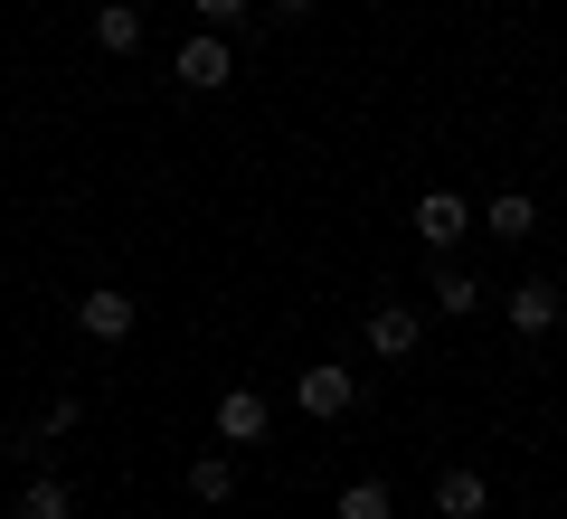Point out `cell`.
Listing matches in <instances>:
<instances>
[{
	"label": "cell",
	"mask_w": 567,
	"mask_h": 519,
	"mask_svg": "<svg viewBox=\"0 0 567 519\" xmlns=\"http://www.w3.org/2000/svg\"><path fill=\"white\" fill-rule=\"evenodd\" d=\"M265 425H275V406H265L256 387H227V397H218V444L246 454V444H265Z\"/></svg>",
	"instance_id": "8992f818"
},
{
	"label": "cell",
	"mask_w": 567,
	"mask_h": 519,
	"mask_svg": "<svg viewBox=\"0 0 567 519\" xmlns=\"http://www.w3.org/2000/svg\"><path fill=\"white\" fill-rule=\"evenodd\" d=\"M189 500H208V510L237 500V454H199V463H189Z\"/></svg>",
	"instance_id": "30bf717a"
},
{
	"label": "cell",
	"mask_w": 567,
	"mask_h": 519,
	"mask_svg": "<svg viewBox=\"0 0 567 519\" xmlns=\"http://www.w3.org/2000/svg\"><path fill=\"white\" fill-rule=\"evenodd\" d=\"M331 519H398V491H388V481H350Z\"/></svg>",
	"instance_id": "5bb4252c"
},
{
	"label": "cell",
	"mask_w": 567,
	"mask_h": 519,
	"mask_svg": "<svg viewBox=\"0 0 567 519\" xmlns=\"http://www.w3.org/2000/svg\"><path fill=\"white\" fill-rule=\"evenodd\" d=\"M369 350H379V360H416V350H425V321L406 312V302H379V312H369Z\"/></svg>",
	"instance_id": "52a82bcc"
},
{
	"label": "cell",
	"mask_w": 567,
	"mask_h": 519,
	"mask_svg": "<svg viewBox=\"0 0 567 519\" xmlns=\"http://www.w3.org/2000/svg\"><path fill=\"white\" fill-rule=\"evenodd\" d=\"M502 312H511V331H520V340H548V331H558V312H567V302H558V283H548V274H529L520 293L502 302Z\"/></svg>",
	"instance_id": "5b68a950"
},
{
	"label": "cell",
	"mask_w": 567,
	"mask_h": 519,
	"mask_svg": "<svg viewBox=\"0 0 567 519\" xmlns=\"http://www.w3.org/2000/svg\"><path fill=\"white\" fill-rule=\"evenodd\" d=\"M483 227H492V237H511V246H520V237H529V227H539V208H529V199H520V189H502V199H492V208H483Z\"/></svg>",
	"instance_id": "4fadbf2b"
},
{
	"label": "cell",
	"mask_w": 567,
	"mask_h": 519,
	"mask_svg": "<svg viewBox=\"0 0 567 519\" xmlns=\"http://www.w3.org/2000/svg\"><path fill=\"white\" fill-rule=\"evenodd\" d=\"M265 10H275V20H312V0H265Z\"/></svg>",
	"instance_id": "e0dca14e"
},
{
	"label": "cell",
	"mask_w": 567,
	"mask_h": 519,
	"mask_svg": "<svg viewBox=\"0 0 567 519\" xmlns=\"http://www.w3.org/2000/svg\"><path fill=\"white\" fill-rule=\"evenodd\" d=\"M95 48H104V58H133V48H142V10H133V0H104V10H95Z\"/></svg>",
	"instance_id": "9c48e42d"
},
{
	"label": "cell",
	"mask_w": 567,
	"mask_h": 519,
	"mask_svg": "<svg viewBox=\"0 0 567 519\" xmlns=\"http://www.w3.org/2000/svg\"><path fill=\"white\" fill-rule=\"evenodd\" d=\"M133 321H142V302L114 293V283H95V293L76 302V331H85V340H133Z\"/></svg>",
	"instance_id": "277c9868"
},
{
	"label": "cell",
	"mask_w": 567,
	"mask_h": 519,
	"mask_svg": "<svg viewBox=\"0 0 567 519\" xmlns=\"http://www.w3.org/2000/svg\"><path fill=\"white\" fill-rule=\"evenodd\" d=\"M435 510H445V519H483L492 510V481L473 473V463H454V473H435Z\"/></svg>",
	"instance_id": "ba28073f"
},
{
	"label": "cell",
	"mask_w": 567,
	"mask_h": 519,
	"mask_svg": "<svg viewBox=\"0 0 567 519\" xmlns=\"http://www.w3.org/2000/svg\"><path fill=\"white\" fill-rule=\"evenodd\" d=\"M189 10H199L208 29H237V20H246V0H189Z\"/></svg>",
	"instance_id": "2e32d148"
},
{
	"label": "cell",
	"mask_w": 567,
	"mask_h": 519,
	"mask_svg": "<svg viewBox=\"0 0 567 519\" xmlns=\"http://www.w3.org/2000/svg\"><path fill=\"white\" fill-rule=\"evenodd\" d=\"M435 312L473 321V312H483V283H473V274H454V264H435Z\"/></svg>",
	"instance_id": "7c38bea8"
},
{
	"label": "cell",
	"mask_w": 567,
	"mask_h": 519,
	"mask_svg": "<svg viewBox=\"0 0 567 519\" xmlns=\"http://www.w3.org/2000/svg\"><path fill=\"white\" fill-rule=\"evenodd\" d=\"M20 519H76V491H66L58 473H39V481H20Z\"/></svg>",
	"instance_id": "8fae6325"
},
{
	"label": "cell",
	"mask_w": 567,
	"mask_h": 519,
	"mask_svg": "<svg viewBox=\"0 0 567 519\" xmlns=\"http://www.w3.org/2000/svg\"><path fill=\"white\" fill-rule=\"evenodd\" d=\"M85 425V406L76 397H48V416H39V444H58V435H76Z\"/></svg>",
	"instance_id": "9a60e30c"
},
{
	"label": "cell",
	"mask_w": 567,
	"mask_h": 519,
	"mask_svg": "<svg viewBox=\"0 0 567 519\" xmlns=\"http://www.w3.org/2000/svg\"><path fill=\"white\" fill-rule=\"evenodd\" d=\"M171 76H181V85H189V95H218V85H227V76H237V48H227V39H218V29H199V39H189V48H181V58H171Z\"/></svg>",
	"instance_id": "6da1fadb"
},
{
	"label": "cell",
	"mask_w": 567,
	"mask_h": 519,
	"mask_svg": "<svg viewBox=\"0 0 567 519\" xmlns=\"http://www.w3.org/2000/svg\"><path fill=\"white\" fill-rule=\"evenodd\" d=\"M350 397H360V378H350L341 360H312L303 378H293V406H303V416H322V425L350 416Z\"/></svg>",
	"instance_id": "7a4b0ae2"
},
{
	"label": "cell",
	"mask_w": 567,
	"mask_h": 519,
	"mask_svg": "<svg viewBox=\"0 0 567 519\" xmlns=\"http://www.w3.org/2000/svg\"><path fill=\"white\" fill-rule=\"evenodd\" d=\"M416 237L435 246V256H454V246L473 237V208L454 199V189H425V199H416Z\"/></svg>",
	"instance_id": "3957f363"
}]
</instances>
